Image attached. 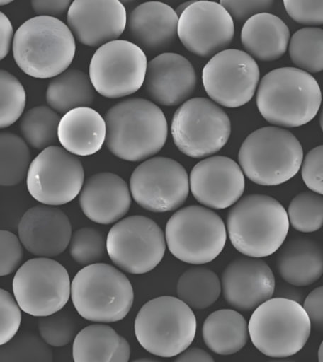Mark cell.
<instances>
[{"label":"cell","mask_w":323,"mask_h":362,"mask_svg":"<svg viewBox=\"0 0 323 362\" xmlns=\"http://www.w3.org/2000/svg\"><path fill=\"white\" fill-rule=\"evenodd\" d=\"M131 190L117 174L101 173L89 177L80 193L84 214L100 224L122 220L131 206Z\"/></svg>","instance_id":"23"},{"label":"cell","mask_w":323,"mask_h":362,"mask_svg":"<svg viewBox=\"0 0 323 362\" xmlns=\"http://www.w3.org/2000/svg\"><path fill=\"white\" fill-rule=\"evenodd\" d=\"M13 1H15V0H0V5L5 6V5L12 4Z\"/></svg>","instance_id":"51"},{"label":"cell","mask_w":323,"mask_h":362,"mask_svg":"<svg viewBox=\"0 0 323 362\" xmlns=\"http://www.w3.org/2000/svg\"><path fill=\"white\" fill-rule=\"evenodd\" d=\"M67 24L75 39L97 47L117 40L128 27V13L120 0H74Z\"/></svg>","instance_id":"19"},{"label":"cell","mask_w":323,"mask_h":362,"mask_svg":"<svg viewBox=\"0 0 323 362\" xmlns=\"http://www.w3.org/2000/svg\"><path fill=\"white\" fill-rule=\"evenodd\" d=\"M27 143L12 133L0 134V185L16 186L29 173L30 163Z\"/></svg>","instance_id":"32"},{"label":"cell","mask_w":323,"mask_h":362,"mask_svg":"<svg viewBox=\"0 0 323 362\" xmlns=\"http://www.w3.org/2000/svg\"><path fill=\"white\" fill-rule=\"evenodd\" d=\"M137 361H154V359H139Z\"/></svg>","instance_id":"54"},{"label":"cell","mask_w":323,"mask_h":362,"mask_svg":"<svg viewBox=\"0 0 323 362\" xmlns=\"http://www.w3.org/2000/svg\"><path fill=\"white\" fill-rule=\"evenodd\" d=\"M106 146L115 156L144 161L159 153L168 139V123L162 109L150 100L134 98L112 106L105 117Z\"/></svg>","instance_id":"1"},{"label":"cell","mask_w":323,"mask_h":362,"mask_svg":"<svg viewBox=\"0 0 323 362\" xmlns=\"http://www.w3.org/2000/svg\"><path fill=\"white\" fill-rule=\"evenodd\" d=\"M108 251V240L102 232L91 227L73 233L69 252L73 260L80 265L89 266L99 262Z\"/></svg>","instance_id":"38"},{"label":"cell","mask_w":323,"mask_h":362,"mask_svg":"<svg viewBox=\"0 0 323 362\" xmlns=\"http://www.w3.org/2000/svg\"><path fill=\"white\" fill-rule=\"evenodd\" d=\"M30 4H32L33 12L38 16L57 18L69 12L72 2V0H30Z\"/></svg>","instance_id":"46"},{"label":"cell","mask_w":323,"mask_h":362,"mask_svg":"<svg viewBox=\"0 0 323 362\" xmlns=\"http://www.w3.org/2000/svg\"><path fill=\"white\" fill-rule=\"evenodd\" d=\"M289 223L297 231L316 232L323 226V195L302 192L291 201L288 210Z\"/></svg>","instance_id":"36"},{"label":"cell","mask_w":323,"mask_h":362,"mask_svg":"<svg viewBox=\"0 0 323 362\" xmlns=\"http://www.w3.org/2000/svg\"><path fill=\"white\" fill-rule=\"evenodd\" d=\"M277 257L280 277L296 287L317 282L323 274V249L316 241L296 238L283 244Z\"/></svg>","instance_id":"27"},{"label":"cell","mask_w":323,"mask_h":362,"mask_svg":"<svg viewBox=\"0 0 323 362\" xmlns=\"http://www.w3.org/2000/svg\"><path fill=\"white\" fill-rule=\"evenodd\" d=\"M147 66L142 47L117 39L94 53L89 77L98 93L108 99H120L139 91L144 83Z\"/></svg>","instance_id":"12"},{"label":"cell","mask_w":323,"mask_h":362,"mask_svg":"<svg viewBox=\"0 0 323 362\" xmlns=\"http://www.w3.org/2000/svg\"><path fill=\"white\" fill-rule=\"evenodd\" d=\"M169 1H178V0H169Z\"/></svg>","instance_id":"55"},{"label":"cell","mask_w":323,"mask_h":362,"mask_svg":"<svg viewBox=\"0 0 323 362\" xmlns=\"http://www.w3.org/2000/svg\"><path fill=\"white\" fill-rule=\"evenodd\" d=\"M178 38L193 54L213 57L232 43L234 21L218 2L196 0L179 16Z\"/></svg>","instance_id":"17"},{"label":"cell","mask_w":323,"mask_h":362,"mask_svg":"<svg viewBox=\"0 0 323 362\" xmlns=\"http://www.w3.org/2000/svg\"><path fill=\"white\" fill-rule=\"evenodd\" d=\"M176 361L178 362H213L212 356L206 351L200 348H187L183 352L176 356Z\"/></svg>","instance_id":"48"},{"label":"cell","mask_w":323,"mask_h":362,"mask_svg":"<svg viewBox=\"0 0 323 362\" xmlns=\"http://www.w3.org/2000/svg\"><path fill=\"white\" fill-rule=\"evenodd\" d=\"M302 177L309 189L323 195V145L314 148L303 158Z\"/></svg>","instance_id":"43"},{"label":"cell","mask_w":323,"mask_h":362,"mask_svg":"<svg viewBox=\"0 0 323 362\" xmlns=\"http://www.w3.org/2000/svg\"><path fill=\"white\" fill-rule=\"evenodd\" d=\"M259 66L251 55L225 49L213 56L202 71L207 94L217 105L238 108L251 102L259 84Z\"/></svg>","instance_id":"16"},{"label":"cell","mask_w":323,"mask_h":362,"mask_svg":"<svg viewBox=\"0 0 323 362\" xmlns=\"http://www.w3.org/2000/svg\"><path fill=\"white\" fill-rule=\"evenodd\" d=\"M311 322L303 305L293 300L273 298L263 303L249 320V337L264 355L289 358L307 344Z\"/></svg>","instance_id":"8"},{"label":"cell","mask_w":323,"mask_h":362,"mask_svg":"<svg viewBox=\"0 0 323 362\" xmlns=\"http://www.w3.org/2000/svg\"><path fill=\"white\" fill-rule=\"evenodd\" d=\"M319 124H320V127H322V130L323 132V105L322 107V110H320Z\"/></svg>","instance_id":"52"},{"label":"cell","mask_w":323,"mask_h":362,"mask_svg":"<svg viewBox=\"0 0 323 362\" xmlns=\"http://www.w3.org/2000/svg\"><path fill=\"white\" fill-rule=\"evenodd\" d=\"M238 160L244 173L254 183L279 186L299 173L303 150L293 134L272 126L249 134L241 146Z\"/></svg>","instance_id":"5"},{"label":"cell","mask_w":323,"mask_h":362,"mask_svg":"<svg viewBox=\"0 0 323 362\" xmlns=\"http://www.w3.org/2000/svg\"><path fill=\"white\" fill-rule=\"evenodd\" d=\"M41 338L55 347L64 346L77 336L78 325L72 314L64 311L41 317L38 322Z\"/></svg>","instance_id":"39"},{"label":"cell","mask_w":323,"mask_h":362,"mask_svg":"<svg viewBox=\"0 0 323 362\" xmlns=\"http://www.w3.org/2000/svg\"><path fill=\"white\" fill-rule=\"evenodd\" d=\"M106 240L112 262L132 274L151 272L162 260L166 250V238L162 228L144 216H131L118 221Z\"/></svg>","instance_id":"13"},{"label":"cell","mask_w":323,"mask_h":362,"mask_svg":"<svg viewBox=\"0 0 323 362\" xmlns=\"http://www.w3.org/2000/svg\"><path fill=\"white\" fill-rule=\"evenodd\" d=\"M52 358L47 342L33 332L19 333L0 349L2 362H50Z\"/></svg>","instance_id":"35"},{"label":"cell","mask_w":323,"mask_h":362,"mask_svg":"<svg viewBox=\"0 0 323 362\" xmlns=\"http://www.w3.org/2000/svg\"><path fill=\"white\" fill-rule=\"evenodd\" d=\"M202 335L207 347L222 356L239 352L251 338L246 319L232 310H220L210 314L205 320Z\"/></svg>","instance_id":"29"},{"label":"cell","mask_w":323,"mask_h":362,"mask_svg":"<svg viewBox=\"0 0 323 362\" xmlns=\"http://www.w3.org/2000/svg\"><path fill=\"white\" fill-rule=\"evenodd\" d=\"M173 140L185 156L201 159L224 148L232 133L230 117L213 100H188L176 111L171 125Z\"/></svg>","instance_id":"10"},{"label":"cell","mask_w":323,"mask_h":362,"mask_svg":"<svg viewBox=\"0 0 323 362\" xmlns=\"http://www.w3.org/2000/svg\"><path fill=\"white\" fill-rule=\"evenodd\" d=\"M130 355L128 341L106 325L84 328L73 341L75 362H128Z\"/></svg>","instance_id":"28"},{"label":"cell","mask_w":323,"mask_h":362,"mask_svg":"<svg viewBox=\"0 0 323 362\" xmlns=\"http://www.w3.org/2000/svg\"><path fill=\"white\" fill-rule=\"evenodd\" d=\"M26 106V92L18 78L6 70L0 71V128L18 122Z\"/></svg>","instance_id":"37"},{"label":"cell","mask_w":323,"mask_h":362,"mask_svg":"<svg viewBox=\"0 0 323 362\" xmlns=\"http://www.w3.org/2000/svg\"><path fill=\"white\" fill-rule=\"evenodd\" d=\"M85 181L82 163L64 148L50 146L33 160L27 175L30 194L47 206H63L81 193Z\"/></svg>","instance_id":"14"},{"label":"cell","mask_w":323,"mask_h":362,"mask_svg":"<svg viewBox=\"0 0 323 362\" xmlns=\"http://www.w3.org/2000/svg\"><path fill=\"white\" fill-rule=\"evenodd\" d=\"M322 91L310 73L296 67L272 70L257 91V107L264 119L283 128L307 124L322 105Z\"/></svg>","instance_id":"2"},{"label":"cell","mask_w":323,"mask_h":362,"mask_svg":"<svg viewBox=\"0 0 323 362\" xmlns=\"http://www.w3.org/2000/svg\"><path fill=\"white\" fill-rule=\"evenodd\" d=\"M76 52L72 30L60 19L39 16L16 30L13 58L19 69L35 78H50L69 69Z\"/></svg>","instance_id":"4"},{"label":"cell","mask_w":323,"mask_h":362,"mask_svg":"<svg viewBox=\"0 0 323 362\" xmlns=\"http://www.w3.org/2000/svg\"><path fill=\"white\" fill-rule=\"evenodd\" d=\"M295 66L308 73L323 71V30L303 28L295 33L288 46Z\"/></svg>","instance_id":"34"},{"label":"cell","mask_w":323,"mask_h":362,"mask_svg":"<svg viewBox=\"0 0 323 362\" xmlns=\"http://www.w3.org/2000/svg\"><path fill=\"white\" fill-rule=\"evenodd\" d=\"M319 361L320 362H323V341L322 344H320L319 350Z\"/></svg>","instance_id":"50"},{"label":"cell","mask_w":323,"mask_h":362,"mask_svg":"<svg viewBox=\"0 0 323 362\" xmlns=\"http://www.w3.org/2000/svg\"><path fill=\"white\" fill-rule=\"evenodd\" d=\"M60 122L58 112L47 106H38L21 117L19 127L30 147L45 150L57 143Z\"/></svg>","instance_id":"33"},{"label":"cell","mask_w":323,"mask_h":362,"mask_svg":"<svg viewBox=\"0 0 323 362\" xmlns=\"http://www.w3.org/2000/svg\"><path fill=\"white\" fill-rule=\"evenodd\" d=\"M95 91L89 75L80 69H67L50 81L47 102L53 110L64 115L73 109L94 105Z\"/></svg>","instance_id":"30"},{"label":"cell","mask_w":323,"mask_h":362,"mask_svg":"<svg viewBox=\"0 0 323 362\" xmlns=\"http://www.w3.org/2000/svg\"><path fill=\"white\" fill-rule=\"evenodd\" d=\"M303 308L308 314L312 327L319 332H323V286L309 293Z\"/></svg>","instance_id":"45"},{"label":"cell","mask_w":323,"mask_h":362,"mask_svg":"<svg viewBox=\"0 0 323 362\" xmlns=\"http://www.w3.org/2000/svg\"><path fill=\"white\" fill-rule=\"evenodd\" d=\"M13 291L24 313L43 317L63 310L72 296V283L66 268L57 261L33 258L16 272Z\"/></svg>","instance_id":"11"},{"label":"cell","mask_w":323,"mask_h":362,"mask_svg":"<svg viewBox=\"0 0 323 362\" xmlns=\"http://www.w3.org/2000/svg\"><path fill=\"white\" fill-rule=\"evenodd\" d=\"M132 197L140 207L154 213L174 211L183 206L190 179L183 165L168 157L142 163L130 179Z\"/></svg>","instance_id":"15"},{"label":"cell","mask_w":323,"mask_h":362,"mask_svg":"<svg viewBox=\"0 0 323 362\" xmlns=\"http://www.w3.org/2000/svg\"><path fill=\"white\" fill-rule=\"evenodd\" d=\"M13 35L12 23L5 13H0V59L4 60L11 49Z\"/></svg>","instance_id":"47"},{"label":"cell","mask_w":323,"mask_h":362,"mask_svg":"<svg viewBox=\"0 0 323 362\" xmlns=\"http://www.w3.org/2000/svg\"><path fill=\"white\" fill-rule=\"evenodd\" d=\"M236 22H246L258 13H268L274 0H219Z\"/></svg>","instance_id":"44"},{"label":"cell","mask_w":323,"mask_h":362,"mask_svg":"<svg viewBox=\"0 0 323 362\" xmlns=\"http://www.w3.org/2000/svg\"><path fill=\"white\" fill-rule=\"evenodd\" d=\"M0 345L10 341L18 334L21 324V308L7 291H0Z\"/></svg>","instance_id":"40"},{"label":"cell","mask_w":323,"mask_h":362,"mask_svg":"<svg viewBox=\"0 0 323 362\" xmlns=\"http://www.w3.org/2000/svg\"><path fill=\"white\" fill-rule=\"evenodd\" d=\"M179 16L170 5L148 1L132 11L128 18L131 37L143 50L162 52L178 37Z\"/></svg>","instance_id":"24"},{"label":"cell","mask_w":323,"mask_h":362,"mask_svg":"<svg viewBox=\"0 0 323 362\" xmlns=\"http://www.w3.org/2000/svg\"><path fill=\"white\" fill-rule=\"evenodd\" d=\"M288 214L274 198L251 194L233 204L227 218V231L232 245L246 257L273 255L285 243Z\"/></svg>","instance_id":"3"},{"label":"cell","mask_w":323,"mask_h":362,"mask_svg":"<svg viewBox=\"0 0 323 362\" xmlns=\"http://www.w3.org/2000/svg\"><path fill=\"white\" fill-rule=\"evenodd\" d=\"M21 238L12 232H0V276H9L21 266L24 252Z\"/></svg>","instance_id":"42"},{"label":"cell","mask_w":323,"mask_h":362,"mask_svg":"<svg viewBox=\"0 0 323 362\" xmlns=\"http://www.w3.org/2000/svg\"><path fill=\"white\" fill-rule=\"evenodd\" d=\"M146 92L157 105L174 107L187 102L198 77L193 64L178 53H162L148 62Z\"/></svg>","instance_id":"21"},{"label":"cell","mask_w":323,"mask_h":362,"mask_svg":"<svg viewBox=\"0 0 323 362\" xmlns=\"http://www.w3.org/2000/svg\"><path fill=\"white\" fill-rule=\"evenodd\" d=\"M120 2L123 4H130L132 2H134L135 0H120Z\"/></svg>","instance_id":"53"},{"label":"cell","mask_w":323,"mask_h":362,"mask_svg":"<svg viewBox=\"0 0 323 362\" xmlns=\"http://www.w3.org/2000/svg\"><path fill=\"white\" fill-rule=\"evenodd\" d=\"M241 41L246 52L263 62L278 60L290 42V30L285 22L269 13H258L242 28Z\"/></svg>","instance_id":"26"},{"label":"cell","mask_w":323,"mask_h":362,"mask_svg":"<svg viewBox=\"0 0 323 362\" xmlns=\"http://www.w3.org/2000/svg\"><path fill=\"white\" fill-rule=\"evenodd\" d=\"M222 283L209 269L196 267L188 269L178 283V296L193 310H205L220 296Z\"/></svg>","instance_id":"31"},{"label":"cell","mask_w":323,"mask_h":362,"mask_svg":"<svg viewBox=\"0 0 323 362\" xmlns=\"http://www.w3.org/2000/svg\"><path fill=\"white\" fill-rule=\"evenodd\" d=\"M227 227L220 216L199 206L184 207L170 218L165 238L173 255L185 263L212 262L226 245Z\"/></svg>","instance_id":"9"},{"label":"cell","mask_w":323,"mask_h":362,"mask_svg":"<svg viewBox=\"0 0 323 362\" xmlns=\"http://www.w3.org/2000/svg\"><path fill=\"white\" fill-rule=\"evenodd\" d=\"M286 13L305 26L323 25V0H283Z\"/></svg>","instance_id":"41"},{"label":"cell","mask_w":323,"mask_h":362,"mask_svg":"<svg viewBox=\"0 0 323 362\" xmlns=\"http://www.w3.org/2000/svg\"><path fill=\"white\" fill-rule=\"evenodd\" d=\"M212 1H215V0H212Z\"/></svg>","instance_id":"56"},{"label":"cell","mask_w":323,"mask_h":362,"mask_svg":"<svg viewBox=\"0 0 323 362\" xmlns=\"http://www.w3.org/2000/svg\"><path fill=\"white\" fill-rule=\"evenodd\" d=\"M193 2H196V0H188V1L182 2L181 4H179L178 8L175 9L176 13H178V16H181L182 13L186 11L187 8L191 6Z\"/></svg>","instance_id":"49"},{"label":"cell","mask_w":323,"mask_h":362,"mask_svg":"<svg viewBox=\"0 0 323 362\" xmlns=\"http://www.w3.org/2000/svg\"><path fill=\"white\" fill-rule=\"evenodd\" d=\"M59 142L69 153L78 156L97 153L106 140V119L94 109L79 107L62 117Z\"/></svg>","instance_id":"25"},{"label":"cell","mask_w":323,"mask_h":362,"mask_svg":"<svg viewBox=\"0 0 323 362\" xmlns=\"http://www.w3.org/2000/svg\"><path fill=\"white\" fill-rule=\"evenodd\" d=\"M245 173L234 160L212 156L202 160L190 174V189L196 200L209 209L233 206L245 192Z\"/></svg>","instance_id":"18"},{"label":"cell","mask_w":323,"mask_h":362,"mask_svg":"<svg viewBox=\"0 0 323 362\" xmlns=\"http://www.w3.org/2000/svg\"><path fill=\"white\" fill-rule=\"evenodd\" d=\"M25 249L38 257H55L66 251L72 237L69 218L58 207L38 206L28 210L18 224Z\"/></svg>","instance_id":"22"},{"label":"cell","mask_w":323,"mask_h":362,"mask_svg":"<svg viewBox=\"0 0 323 362\" xmlns=\"http://www.w3.org/2000/svg\"><path fill=\"white\" fill-rule=\"evenodd\" d=\"M192 310L173 296L157 297L146 303L135 321L137 341L154 356H178L195 339L198 322Z\"/></svg>","instance_id":"7"},{"label":"cell","mask_w":323,"mask_h":362,"mask_svg":"<svg viewBox=\"0 0 323 362\" xmlns=\"http://www.w3.org/2000/svg\"><path fill=\"white\" fill-rule=\"evenodd\" d=\"M222 291L230 307L255 310L271 299L275 277L268 263L258 257H243L232 261L222 274Z\"/></svg>","instance_id":"20"},{"label":"cell","mask_w":323,"mask_h":362,"mask_svg":"<svg viewBox=\"0 0 323 362\" xmlns=\"http://www.w3.org/2000/svg\"><path fill=\"white\" fill-rule=\"evenodd\" d=\"M72 300L84 319L108 324L125 318L133 305L134 291L119 269L95 263L86 266L73 279Z\"/></svg>","instance_id":"6"}]
</instances>
